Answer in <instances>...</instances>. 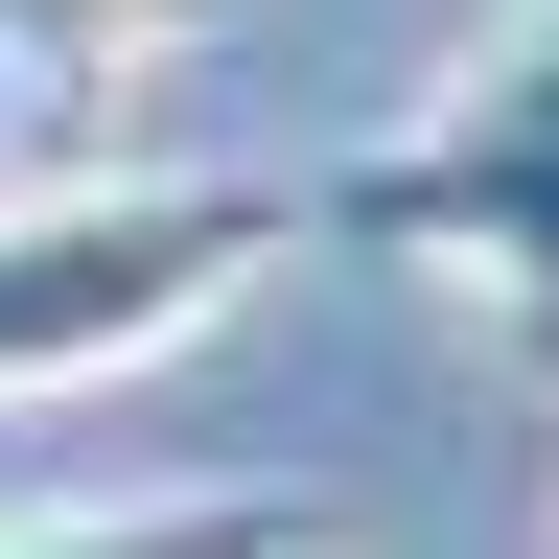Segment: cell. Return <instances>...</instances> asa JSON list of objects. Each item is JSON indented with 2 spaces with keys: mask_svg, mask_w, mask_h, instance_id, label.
<instances>
[{
  "mask_svg": "<svg viewBox=\"0 0 559 559\" xmlns=\"http://www.w3.org/2000/svg\"><path fill=\"white\" fill-rule=\"evenodd\" d=\"M304 234H373V257H443L513 304V349L559 373V0H513L396 140H349L304 187Z\"/></svg>",
  "mask_w": 559,
  "mask_h": 559,
  "instance_id": "2",
  "label": "cell"
},
{
  "mask_svg": "<svg viewBox=\"0 0 559 559\" xmlns=\"http://www.w3.org/2000/svg\"><path fill=\"white\" fill-rule=\"evenodd\" d=\"M0 559H326L280 489H164V513H24Z\"/></svg>",
  "mask_w": 559,
  "mask_h": 559,
  "instance_id": "3",
  "label": "cell"
},
{
  "mask_svg": "<svg viewBox=\"0 0 559 559\" xmlns=\"http://www.w3.org/2000/svg\"><path fill=\"white\" fill-rule=\"evenodd\" d=\"M164 47V0H0V94H94Z\"/></svg>",
  "mask_w": 559,
  "mask_h": 559,
  "instance_id": "4",
  "label": "cell"
},
{
  "mask_svg": "<svg viewBox=\"0 0 559 559\" xmlns=\"http://www.w3.org/2000/svg\"><path fill=\"white\" fill-rule=\"evenodd\" d=\"M304 257V187L257 164H140V187H24L0 210V396L164 373L187 326H234V280Z\"/></svg>",
  "mask_w": 559,
  "mask_h": 559,
  "instance_id": "1",
  "label": "cell"
}]
</instances>
